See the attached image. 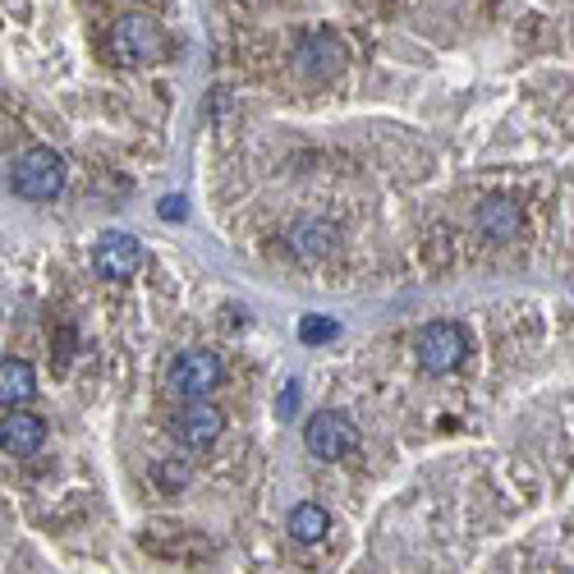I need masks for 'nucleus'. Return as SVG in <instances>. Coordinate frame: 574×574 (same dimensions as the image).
<instances>
[{
    "instance_id": "nucleus-1",
    "label": "nucleus",
    "mask_w": 574,
    "mask_h": 574,
    "mask_svg": "<svg viewBox=\"0 0 574 574\" xmlns=\"http://www.w3.org/2000/svg\"><path fill=\"white\" fill-rule=\"evenodd\" d=\"M221 377H226V368L212 349H184L166 368V391L180 395V400H207L221 386Z\"/></svg>"
},
{
    "instance_id": "nucleus-2",
    "label": "nucleus",
    "mask_w": 574,
    "mask_h": 574,
    "mask_svg": "<svg viewBox=\"0 0 574 574\" xmlns=\"http://www.w3.org/2000/svg\"><path fill=\"white\" fill-rule=\"evenodd\" d=\"M65 189V161L51 152V147H33L14 161V193L28 198V203H51L56 193Z\"/></svg>"
},
{
    "instance_id": "nucleus-3",
    "label": "nucleus",
    "mask_w": 574,
    "mask_h": 574,
    "mask_svg": "<svg viewBox=\"0 0 574 574\" xmlns=\"http://www.w3.org/2000/svg\"><path fill=\"white\" fill-rule=\"evenodd\" d=\"M161 51H166V37H161V28L147 19V14H124V19H115L111 56L120 60V65H152V60H161Z\"/></svg>"
},
{
    "instance_id": "nucleus-4",
    "label": "nucleus",
    "mask_w": 574,
    "mask_h": 574,
    "mask_svg": "<svg viewBox=\"0 0 574 574\" xmlns=\"http://www.w3.org/2000/svg\"><path fill=\"white\" fill-rule=\"evenodd\" d=\"M423 372H455L469 354V336H464L460 322H428L418 331V345H414Z\"/></svg>"
},
{
    "instance_id": "nucleus-5",
    "label": "nucleus",
    "mask_w": 574,
    "mask_h": 574,
    "mask_svg": "<svg viewBox=\"0 0 574 574\" xmlns=\"http://www.w3.org/2000/svg\"><path fill=\"white\" fill-rule=\"evenodd\" d=\"M147 262L143 244H138L134 235H124V230H111V235L97 239V248H92V271L102 276V281H129V276H138Z\"/></svg>"
},
{
    "instance_id": "nucleus-6",
    "label": "nucleus",
    "mask_w": 574,
    "mask_h": 574,
    "mask_svg": "<svg viewBox=\"0 0 574 574\" xmlns=\"http://www.w3.org/2000/svg\"><path fill=\"white\" fill-rule=\"evenodd\" d=\"M304 446H308V455H317V460H327V464L340 460V455L354 451V423L345 414H336V409H322V414L308 418Z\"/></svg>"
},
{
    "instance_id": "nucleus-7",
    "label": "nucleus",
    "mask_w": 574,
    "mask_h": 574,
    "mask_svg": "<svg viewBox=\"0 0 574 574\" xmlns=\"http://www.w3.org/2000/svg\"><path fill=\"white\" fill-rule=\"evenodd\" d=\"M221 428H226V414L216 405H207V400H189L180 414L170 418V432H175L184 446H212V441L221 437Z\"/></svg>"
},
{
    "instance_id": "nucleus-8",
    "label": "nucleus",
    "mask_w": 574,
    "mask_h": 574,
    "mask_svg": "<svg viewBox=\"0 0 574 574\" xmlns=\"http://www.w3.org/2000/svg\"><path fill=\"white\" fill-rule=\"evenodd\" d=\"M46 441V423L28 409H10V414L0 418V451L14 455V460H28V455L42 451Z\"/></svg>"
},
{
    "instance_id": "nucleus-9",
    "label": "nucleus",
    "mask_w": 574,
    "mask_h": 574,
    "mask_svg": "<svg viewBox=\"0 0 574 574\" xmlns=\"http://www.w3.org/2000/svg\"><path fill=\"white\" fill-rule=\"evenodd\" d=\"M340 60H345V51H340V42L331 33H308L304 42H299V51H294V65H299V74H308V79L336 74Z\"/></svg>"
},
{
    "instance_id": "nucleus-10",
    "label": "nucleus",
    "mask_w": 574,
    "mask_h": 574,
    "mask_svg": "<svg viewBox=\"0 0 574 574\" xmlns=\"http://www.w3.org/2000/svg\"><path fill=\"white\" fill-rule=\"evenodd\" d=\"M515 230H519V207L510 198H492V203L478 207V235L483 239L506 244V239H515Z\"/></svg>"
},
{
    "instance_id": "nucleus-11",
    "label": "nucleus",
    "mask_w": 574,
    "mask_h": 574,
    "mask_svg": "<svg viewBox=\"0 0 574 574\" xmlns=\"http://www.w3.org/2000/svg\"><path fill=\"white\" fill-rule=\"evenodd\" d=\"M33 395H37V372L23 359H0V405L19 409Z\"/></svg>"
},
{
    "instance_id": "nucleus-12",
    "label": "nucleus",
    "mask_w": 574,
    "mask_h": 574,
    "mask_svg": "<svg viewBox=\"0 0 574 574\" xmlns=\"http://www.w3.org/2000/svg\"><path fill=\"white\" fill-rule=\"evenodd\" d=\"M327 529H331V515L317 506V501L294 506V515H290V538L294 542H322L327 538Z\"/></svg>"
},
{
    "instance_id": "nucleus-13",
    "label": "nucleus",
    "mask_w": 574,
    "mask_h": 574,
    "mask_svg": "<svg viewBox=\"0 0 574 574\" xmlns=\"http://www.w3.org/2000/svg\"><path fill=\"white\" fill-rule=\"evenodd\" d=\"M290 244H294V253H299V258H317V253H327V248L336 244V230L304 221V226L290 230Z\"/></svg>"
},
{
    "instance_id": "nucleus-14",
    "label": "nucleus",
    "mask_w": 574,
    "mask_h": 574,
    "mask_svg": "<svg viewBox=\"0 0 574 574\" xmlns=\"http://www.w3.org/2000/svg\"><path fill=\"white\" fill-rule=\"evenodd\" d=\"M340 336V327L336 322H331V317H304V322H299V340H304V345H327V340H336Z\"/></svg>"
},
{
    "instance_id": "nucleus-15",
    "label": "nucleus",
    "mask_w": 574,
    "mask_h": 574,
    "mask_svg": "<svg viewBox=\"0 0 574 574\" xmlns=\"http://www.w3.org/2000/svg\"><path fill=\"white\" fill-rule=\"evenodd\" d=\"M294 409H299V382H290V386H285V395H281V405H276V414H281V418H290Z\"/></svg>"
},
{
    "instance_id": "nucleus-16",
    "label": "nucleus",
    "mask_w": 574,
    "mask_h": 574,
    "mask_svg": "<svg viewBox=\"0 0 574 574\" xmlns=\"http://www.w3.org/2000/svg\"><path fill=\"white\" fill-rule=\"evenodd\" d=\"M180 216H184V198H180V193L161 198V221H180Z\"/></svg>"
}]
</instances>
